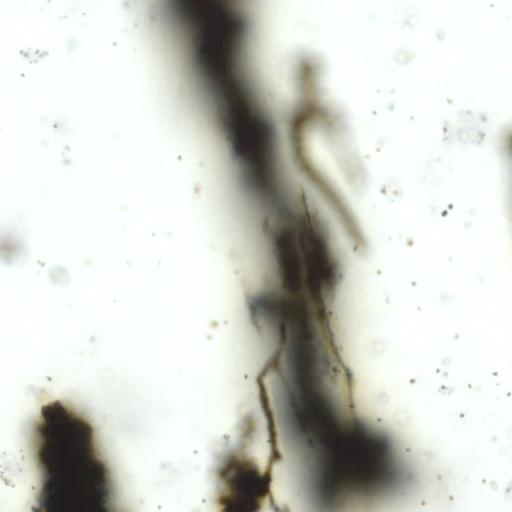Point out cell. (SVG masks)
<instances>
[{
    "label": "cell",
    "mask_w": 512,
    "mask_h": 512,
    "mask_svg": "<svg viewBox=\"0 0 512 512\" xmlns=\"http://www.w3.org/2000/svg\"><path fill=\"white\" fill-rule=\"evenodd\" d=\"M299 245L309 279L318 285H330L337 274L336 260L326 232L318 224L307 222L300 233Z\"/></svg>",
    "instance_id": "7a4b0ae2"
},
{
    "label": "cell",
    "mask_w": 512,
    "mask_h": 512,
    "mask_svg": "<svg viewBox=\"0 0 512 512\" xmlns=\"http://www.w3.org/2000/svg\"><path fill=\"white\" fill-rule=\"evenodd\" d=\"M38 473L36 505L44 512H95L110 495V477L93 426L60 400L41 406L31 428Z\"/></svg>",
    "instance_id": "6da1fadb"
}]
</instances>
